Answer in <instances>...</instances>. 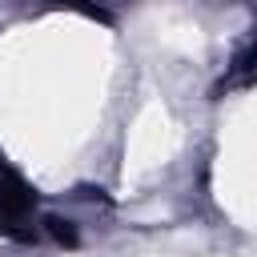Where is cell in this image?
I'll return each mask as SVG.
<instances>
[{
  "instance_id": "1",
  "label": "cell",
  "mask_w": 257,
  "mask_h": 257,
  "mask_svg": "<svg viewBox=\"0 0 257 257\" xmlns=\"http://www.w3.org/2000/svg\"><path fill=\"white\" fill-rule=\"evenodd\" d=\"M32 213H36V193H32V185H28L8 161H0V229L28 241V237H36L32 229H24V225H32Z\"/></svg>"
},
{
  "instance_id": "2",
  "label": "cell",
  "mask_w": 257,
  "mask_h": 257,
  "mask_svg": "<svg viewBox=\"0 0 257 257\" xmlns=\"http://www.w3.org/2000/svg\"><path fill=\"white\" fill-rule=\"evenodd\" d=\"M44 229H48L60 245H76V233L68 229V221H60V217H44Z\"/></svg>"
}]
</instances>
